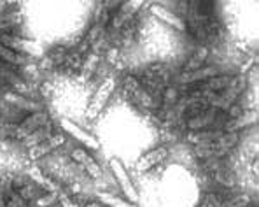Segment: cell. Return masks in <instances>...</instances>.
<instances>
[{"label": "cell", "instance_id": "cell-1", "mask_svg": "<svg viewBox=\"0 0 259 207\" xmlns=\"http://www.w3.org/2000/svg\"><path fill=\"white\" fill-rule=\"evenodd\" d=\"M226 121H228V114L224 113V111L208 107V109L198 111V113L188 116V120H186V128L191 133L201 132V130H208V128H223Z\"/></svg>", "mask_w": 259, "mask_h": 207}, {"label": "cell", "instance_id": "cell-2", "mask_svg": "<svg viewBox=\"0 0 259 207\" xmlns=\"http://www.w3.org/2000/svg\"><path fill=\"white\" fill-rule=\"evenodd\" d=\"M51 120L49 113L46 109L35 111V113H30L26 114L25 118L20 121L18 125L11 126V132H9V139L11 141H16V143H23L30 133H33L35 130L42 128L44 125H48Z\"/></svg>", "mask_w": 259, "mask_h": 207}, {"label": "cell", "instance_id": "cell-3", "mask_svg": "<svg viewBox=\"0 0 259 207\" xmlns=\"http://www.w3.org/2000/svg\"><path fill=\"white\" fill-rule=\"evenodd\" d=\"M117 90V79L116 76H109V78H105L104 81L98 84V90L95 91L93 98H91V102L88 104V109H86V118L90 121L97 120L98 116H100L102 111L107 107V104L110 102V98H112L114 91Z\"/></svg>", "mask_w": 259, "mask_h": 207}, {"label": "cell", "instance_id": "cell-4", "mask_svg": "<svg viewBox=\"0 0 259 207\" xmlns=\"http://www.w3.org/2000/svg\"><path fill=\"white\" fill-rule=\"evenodd\" d=\"M217 76H223V71H221L219 65H205V67L196 68V71H191V72H181V74L175 78V83L181 88H189V86H194V84L208 81V79H214Z\"/></svg>", "mask_w": 259, "mask_h": 207}, {"label": "cell", "instance_id": "cell-5", "mask_svg": "<svg viewBox=\"0 0 259 207\" xmlns=\"http://www.w3.org/2000/svg\"><path fill=\"white\" fill-rule=\"evenodd\" d=\"M109 165H110V172H112V176L116 178L117 185H119V188L123 190V195L126 197V200L137 205V202H139L140 197H139V191H137V186L133 185L132 178H130L128 170L124 168V165L117 158L110 160Z\"/></svg>", "mask_w": 259, "mask_h": 207}, {"label": "cell", "instance_id": "cell-6", "mask_svg": "<svg viewBox=\"0 0 259 207\" xmlns=\"http://www.w3.org/2000/svg\"><path fill=\"white\" fill-rule=\"evenodd\" d=\"M0 44L13 49V51L20 53V55L28 56V58H33V56L40 55V49L35 42L26 39V37H23V36H18V33H0Z\"/></svg>", "mask_w": 259, "mask_h": 207}, {"label": "cell", "instance_id": "cell-7", "mask_svg": "<svg viewBox=\"0 0 259 207\" xmlns=\"http://www.w3.org/2000/svg\"><path fill=\"white\" fill-rule=\"evenodd\" d=\"M60 126H62L65 135H67V137L70 135L72 139L77 141V143L81 144L84 149H95V151H97V149L100 148L97 137L91 135L90 132H86V130L81 128L79 125H75L74 121L67 120V118H62V120H60Z\"/></svg>", "mask_w": 259, "mask_h": 207}, {"label": "cell", "instance_id": "cell-8", "mask_svg": "<svg viewBox=\"0 0 259 207\" xmlns=\"http://www.w3.org/2000/svg\"><path fill=\"white\" fill-rule=\"evenodd\" d=\"M23 174L26 176V178L30 179V181H33L37 186L40 188L42 191H48V193H62L63 191V186L60 185L56 179H53L51 176H48L42 168H39L35 165V163H32L30 167L25 168V172Z\"/></svg>", "mask_w": 259, "mask_h": 207}, {"label": "cell", "instance_id": "cell-9", "mask_svg": "<svg viewBox=\"0 0 259 207\" xmlns=\"http://www.w3.org/2000/svg\"><path fill=\"white\" fill-rule=\"evenodd\" d=\"M68 143V137L65 135L63 132L60 133H55V135L51 137V139H48L46 143L39 144V146H33V148L28 149V155H26V158H28L30 163H35L37 160L44 158V156L51 155L53 151H56V149H60L62 146H65Z\"/></svg>", "mask_w": 259, "mask_h": 207}, {"label": "cell", "instance_id": "cell-10", "mask_svg": "<svg viewBox=\"0 0 259 207\" xmlns=\"http://www.w3.org/2000/svg\"><path fill=\"white\" fill-rule=\"evenodd\" d=\"M70 158L74 160L77 165H81L84 170L88 172V176H91L93 179H100L102 176H104V170H102V167L97 163V160L93 158V156L88 153V149H84L82 146H79V148H74L70 151Z\"/></svg>", "mask_w": 259, "mask_h": 207}, {"label": "cell", "instance_id": "cell-11", "mask_svg": "<svg viewBox=\"0 0 259 207\" xmlns=\"http://www.w3.org/2000/svg\"><path fill=\"white\" fill-rule=\"evenodd\" d=\"M168 156V149L165 146H158V148L147 151L146 155H142L139 158V162L135 163V170L137 172H147L151 168H154L156 165H159L161 162H165V158Z\"/></svg>", "mask_w": 259, "mask_h": 207}, {"label": "cell", "instance_id": "cell-12", "mask_svg": "<svg viewBox=\"0 0 259 207\" xmlns=\"http://www.w3.org/2000/svg\"><path fill=\"white\" fill-rule=\"evenodd\" d=\"M68 49H70L68 46H56V48L49 49L40 60V68L42 71H53V68L62 67L65 58H67Z\"/></svg>", "mask_w": 259, "mask_h": 207}, {"label": "cell", "instance_id": "cell-13", "mask_svg": "<svg viewBox=\"0 0 259 207\" xmlns=\"http://www.w3.org/2000/svg\"><path fill=\"white\" fill-rule=\"evenodd\" d=\"M0 63L9 65V67H14V68H26L32 65V58H28V56H25V55H20V53L13 51V49L0 44Z\"/></svg>", "mask_w": 259, "mask_h": 207}, {"label": "cell", "instance_id": "cell-14", "mask_svg": "<svg viewBox=\"0 0 259 207\" xmlns=\"http://www.w3.org/2000/svg\"><path fill=\"white\" fill-rule=\"evenodd\" d=\"M0 190H2V197H4V202H6V207H28V202L14 190L9 178L0 181Z\"/></svg>", "mask_w": 259, "mask_h": 207}, {"label": "cell", "instance_id": "cell-15", "mask_svg": "<svg viewBox=\"0 0 259 207\" xmlns=\"http://www.w3.org/2000/svg\"><path fill=\"white\" fill-rule=\"evenodd\" d=\"M55 123L53 121H49L48 125H44L42 128H39V130H35L33 133H30L28 137H26L25 141L21 143V146L23 148H33V146H39V144H42V143H46L48 139H51L53 135H55Z\"/></svg>", "mask_w": 259, "mask_h": 207}, {"label": "cell", "instance_id": "cell-16", "mask_svg": "<svg viewBox=\"0 0 259 207\" xmlns=\"http://www.w3.org/2000/svg\"><path fill=\"white\" fill-rule=\"evenodd\" d=\"M102 63V55H97V53H88L84 56V62H82V67H81V81L82 83H88L91 81V78H93L95 74H97L98 67H100Z\"/></svg>", "mask_w": 259, "mask_h": 207}, {"label": "cell", "instance_id": "cell-17", "mask_svg": "<svg viewBox=\"0 0 259 207\" xmlns=\"http://www.w3.org/2000/svg\"><path fill=\"white\" fill-rule=\"evenodd\" d=\"M151 13L154 14L156 18H159L161 21L168 23L170 26H174V28H179V30H186V23L182 18H179L177 14L172 13V11L165 9V7L161 6H151Z\"/></svg>", "mask_w": 259, "mask_h": 207}, {"label": "cell", "instance_id": "cell-18", "mask_svg": "<svg viewBox=\"0 0 259 207\" xmlns=\"http://www.w3.org/2000/svg\"><path fill=\"white\" fill-rule=\"evenodd\" d=\"M207 56H208V46H201L196 53H193L188 58L182 72H191V71H196V68L205 67V65H207Z\"/></svg>", "mask_w": 259, "mask_h": 207}, {"label": "cell", "instance_id": "cell-19", "mask_svg": "<svg viewBox=\"0 0 259 207\" xmlns=\"http://www.w3.org/2000/svg\"><path fill=\"white\" fill-rule=\"evenodd\" d=\"M97 200H100L102 205H109V207H137L135 204L128 200H123L119 198L117 195H112V193H107V191H97Z\"/></svg>", "mask_w": 259, "mask_h": 207}, {"label": "cell", "instance_id": "cell-20", "mask_svg": "<svg viewBox=\"0 0 259 207\" xmlns=\"http://www.w3.org/2000/svg\"><path fill=\"white\" fill-rule=\"evenodd\" d=\"M56 202H58V193H48V191L40 193L39 197L35 198L37 207H51L53 204H56Z\"/></svg>", "mask_w": 259, "mask_h": 207}, {"label": "cell", "instance_id": "cell-21", "mask_svg": "<svg viewBox=\"0 0 259 207\" xmlns=\"http://www.w3.org/2000/svg\"><path fill=\"white\" fill-rule=\"evenodd\" d=\"M58 202H60V205H62V207H79L70 197H68L67 193H65V191H62V193L58 195Z\"/></svg>", "mask_w": 259, "mask_h": 207}, {"label": "cell", "instance_id": "cell-22", "mask_svg": "<svg viewBox=\"0 0 259 207\" xmlns=\"http://www.w3.org/2000/svg\"><path fill=\"white\" fill-rule=\"evenodd\" d=\"M82 207H102L100 202H95V200H90V202H86Z\"/></svg>", "mask_w": 259, "mask_h": 207}, {"label": "cell", "instance_id": "cell-23", "mask_svg": "<svg viewBox=\"0 0 259 207\" xmlns=\"http://www.w3.org/2000/svg\"><path fill=\"white\" fill-rule=\"evenodd\" d=\"M0 207H6V202H4V197H2V190H0Z\"/></svg>", "mask_w": 259, "mask_h": 207}, {"label": "cell", "instance_id": "cell-24", "mask_svg": "<svg viewBox=\"0 0 259 207\" xmlns=\"http://www.w3.org/2000/svg\"><path fill=\"white\" fill-rule=\"evenodd\" d=\"M4 125V120H2V116H0V126H2Z\"/></svg>", "mask_w": 259, "mask_h": 207}]
</instances>
